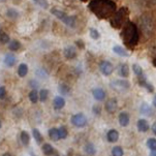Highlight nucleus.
Returning <instances> with one entry per match:
<instances>
[{"instance_id":"nucleus-25","label":"nucleus","mask_w":156,"mask_h":156,"mask_svg":"<svg viewBox=\"0 0 156 156\" xmlns=\"http://www.w3.org/2000/svg\"><path fill=\"white\" fill-rule=\"evenodd\" d=\"M32 136H33L34 140H35L37 144H41V143L44 142V136H43V134L41 133V131H39L37 128H33V129H32Z\"/></svg>"},{"instance_id":"nucleus-35","label":"nucleus","mask_w":156,"mask_h":156,"mask_svg":"<svg viewBox=\"0 0 156 156\" xmlns=\"http://www.w3.org/2000/svg\"><path fill=\"white\" fill-rule=\"evenodd\" d=\"M111 153H112V156H123L124 154L123 149L120 146H115L112 149Z\"/></svg>"},{"instance_id":"nucleus-46","label":"nucleus","mask_w":156,"mask_h":156,"mask_svg":"<svg viewBox=\"0 0 156 156\" xmlns=\"http://www.w3.org/2000/svg\"><path fill=\"white\" fill-rule=\"evenodd\" d=\"M152 131H153V133H154L155 134V136H156V122H154V123H153V125H152Z\"/></svg>"},{"instance_id":"nucleus-49","label":"nucleus","mask_w":156,"mask_h":156,"mask_svg":"<svg viewBox=\"0 0 156 156\" xmlns=\"http://www.w3.org/2000/svg\"><path fill=\"white\" fill-rule=\"evenodd\" d=\"M150 156H156V150H155V151L150 152Z\"/></svg>"},{"instance_id":"nucleus-16","label":"nucleus","mask_w":156,"mask_h":156,"mask_svg":"<svg viewBox=\"0 0 156 156\" xmlns=\"http://www.w3.org/2000/svg\"><path fill=\"white\" fill-rule=\"evenodd\" d=\"M118 73L122 78H127L129 76V67L126 63H122V64L119 65L118 67Z\"/></svg>"},{"instance_id":"nucleus-14","label":"nucleus","mask_w":156,"mask_h":156,"mask_svg":"<svg viewBox=\"0 0 156 156\" xmlns=\"http://www.w3.org/2000/svg\"><path fill=\"white\" fill-rule=\"evenodd\" d=\"M53 105L55 110H61L65 105V99L62 96H56L53 100Z\"/></svg>"},{"instance_id":"nucleus-18","label":"nucleus","mask_w":156,"mask_h":156,"mask_svg":"<svg viewBox=\"0 0 156 156\" xmlns=\"http://www.w3.org/2000/svg\"><path fill=\"white\" fill-rule=\"evenodd\" d=\"M139 85L141 87H144V88H146L148 91L150 92V93H152L153 91H154V87H153L151 84L149 83V82H147L146 78L145 76H143V78H140L139 79Z\"/></svg>"},{"instance_id":"nucleus-24","label":"nucleus","mask_w":156,"mask_h":156,"mask_svg":"<svg viewBox=\"0 0 156 156\" xmlns=\"http://www.w3.org/2000/svg\"><path fill=\"white\" fill-rule=\"evenodd\" d=\"M28 73V66L26 63H22V64L19 65V68H18V75H19L20 78H24L26 76Z\"/></svg>"},{"instance_id":"nucleus-10","label":"nucleus","mask_w":156,"mask_h":156,"mask_svg":"<svg viewBox=\"0 0 156 156\" xmlns=\"http://www.w3.org/2000/svg\"><path fill=\"white\" fill-rule=\"evenodd\" d=\"M118 119H119V123H120V125L122 126V127H126V126H128L129 122H130V116H129V114L127 112L120 113Z\"/></svg>"},{"instance_id":"nucleus-30","label":"nucleus","mask_w":156,"mask_h":156,"mask_svg":"<svg viewBox=\"0 0 156 156\" xmlns=\"http://www.w3.org/2000/svg\"><path fill=\"white\" fill-rule=\"evenodd\" d=\"M28 97H29V100H30L32 104H36V102L39 100V95L36 90H31V91L29 92Z\"/></svg>"},{"instance_id":"nucleus-36","label":"nucleus","mask_w":156,"mask_h":156,"mask_svg":"<svg viewBox=\"0 0 156 156\" xmlns=\"http://www.w3.org/2000/svg\"><path fill=\"white\" fill-rule=\"evenodd\" d=\"M58 133H59V137L61 140L66 139L67 137L68 131H67V128L65 127V126H60V127L58 128Z\"/></svg>"},{"instance_id":"nucleus-33","label":"nucleus","mask_w":156,"mask_h":156,"mask_svg":"<svg viewBox=\"0 0 156 156\" xmlns=\"http://www.w3.org/2000/svg\"><path fill=\"white\" fill-rule=\"evenodd\" d=\"M6 16L9 18V19L16 20L19 18V12H18V10H16L15 9H9L6 10Z\"/></svg>"},{"instance_id":"nucleus-12","label":"nucleus","mask_w":156,"mask_h":156,"mask_svg":"<svg viewBox=\"0 0 156 156\" xmlns=\"http://www.w3.org/2000/svg\"><path fill=\"white\" fill-rule=\"evenodd\" d=\"M136 127L140 133H147L149 130V123L145 119H140L136 123Z\"/></svg>"},{"instance_id":"nucleus-2","label":"nucleus","mask_w":156,"mask_h":156,"mask_svg":"<svg viewBox=\"0 0 156 156\" xmlns=\"http://www.w3.org/2000/svg\"><path fill=\"white\" fill-rule=\"evenodd\" d=\"M121 37H122L123 43L126 47L129 48V49H133L139 43V39H140L139 27L134 23L129 21L122 29Z\"/></svg>"},{"instance_id":"nucleus-15","label":"nucleus","mask_w":156,"mask_h":156,"mask_svg":"<svg viewBox=\"0 0 156 156\" xmlns=\"http://www.w3.org/2000/svg\"><path fill=\"white\" fill-rule=\"evenodd\" d=\"M107 140L110 143H116L119 140V133L116 129H110L107 133Z\"/></svg>"},{"instance_id":"nucleus-54","label":"nucleus","mask_w":156,"mask_h":156,"mask_svg":"<svg viewBox=\"0 0 156 156\" xmlns=\"http://www.w3.org/2000/svg\"><path fill=\"white\" fill-rule=\"evenodd\" d=\"M1 126H2V124H1V121H0V128H1Z\"/></svg>"},{"instance_id":"nucleus-23","label":"nucleus","mask_w":156,"mask_h":156,"mask_svg":"<svg viewBox=\"0 0 156 156\" xmlns=\"http://www.w3.org/2000/svg\"><path fill=\"white\" fill-rule=\"evenodd\" d=\"M20 139H21V142H22V144L24 146H28L29 143H30V136H29V133L26 130L21 131Z\"/></svg>"},{"instance_id":"nucleus-37","label":"nucleus","mask_w":156,"mask_h":156,"mask_svg":"<svg viewBox=\"0 0 156 156\" xmlns=\"http://www.w3.org/2000/svg\"><path fill=\"white\" fill-rule=\"evenodd\" d=\"M147 147L149 148L151 151H155L156 150V139H154V137H150V139H148Z\"/></svg>"},{"instance_id":"nucleus-45","label":"nucleus","mask_w":156,"mask_h":156,"mask_svg":"<svg viewBox=\"0 0 156 156\" xmlns=\"http://www.w3.org/2000/svg\"><path fill=\"white\" fill-rule=\"evenodd\" d=\"M29 85L32 87V90H36V88L38 87V83L36 81H30V83H29Z\"/></svg>"},{"instance_id":"nucleus-43","label":"nucleus","mask_w":156,"mask_h":156,"mask_svg":"<svg viewBox=\"0 0 156 156\" xmlns=\"http://www.w3.org/2000/svg\"><path fill=\"white\" fill-rule=\"evenodd\" d=\"M5 95H6V89L4 86H1L0 87V99H3Z\"/></svg>"},{"instance_id":"nucleus-17","label":"nucleus","mask_w":156,"mask_h":156,"mask_svg":"<svg viewBox=\"0 0 156 156\" xmlns=\"http://www.w3.org/2000/svg\"><path fill=\"white\" fill-rule=\"evenodd\" d=\"M84 151H85V153L87 155L94 156L95 154H96V148H95L93 143L89 142V143H87V144L85 145V147H84Z\"/></svg>"},{"instance_id":"nucleus-6","label":"nucleus","mask_w":156,"mask_h":156,"mask_svg":"<svg viewBox=\"0 0 156 156\" xmlns=\"http://www.w3.org/2000/svg\"><path fill=\"white\" fill-rule=\"evenodd\" d=\"M110 86L112 89L117 90V91H125V90L129 89L130 84L126 80H115V81L111 82Z\"/></svg>"},{"instance_id":"nucleus-1","label":"nucleus","mask_w":156,"mask_h":156,"mask_svg":"<svg viewBox=\"0 0 156 156\" xmlns=\"http://www.w3.org/2000/svg\"><path fill=\"white\" fill-rule=\"evenodd\" d=\"M88 9L98 19H111L117 12V5L113 0H91Z\"/></svg>"},{"instance_id":"nucleus-9","label":"nucleus","mask_w":156,"mask_h":156,"mask_svg":"<svg viewBox=\"0 0 156 156\" xmlns=\"http://www.w3.org/2000/svg\"><path fill=\"white\" fill-rule=\"evenodd\" d=\"M64 57L66 58L68 60H73V59H76V50L75 47L73 46H68L64 49Z\"/></svg>"},{"instance_id":"nucleus-13","label":"nucleus","mask_w":156,"mask_h":156,"mask_svg":"<svg viewBox=\"0 0 156 156\" xmlns=\"http://www.w3.org/2000/svg\"><path fill=\"white\" fill-rule=\"evenodd\" d=\"M16 62H17V58H16V56H15L14 54L9 53V54L5 55V57H4V64L6 65V66L12 67L16 64Z\"/></svg>"},{"instance_id":"nucleus-7","label":"nucleus","mask_w":156,"mask_h":156,"mask_svg":"<svg viewBox=\"0 0 156 156\" xmlns=\"http://www.w3.org/2000/svg\"><path fill=\"white\" fill-rule=\"evenodd\" d=\"M99 69L101 71V73L104 76H111L114 71V66L113 64L108 60H102L101 62L99 63Z\"/></svg>"},{"instance_id":"nucleus-56","label":"nucleus","mask_w":156,"mask_h":156,"mask_svg":"<svg viewBox=\"0 0 156 156\" xmlns=\"http://www.w3.org/2000/svg\"><path fill=\"white\" fill-rule=\"evenodd\" d=\"M0 33H1V27H0Z\"/></svg>"},{"instance_id":"nucleus-42","label":"nucleus","mask_w":156,"mask_h":156,"mask_svg":"<svg viewBox=\"0 0 156 156\" xmlns=\"http://www.w3.org/2000/svg\"><path fill=\"white\" fill-rule=\"evenodd\" d=\"M92 111H93L94 115H96V116H99L100 114H101V108H100L99 105H93Z\"/></svg>"},{"instance_id":"nucleus-4","label":"nucleus","mask_w":156,"mask_h":156,"mask_svg":"<svg viewBox=\"0 0 156 156\" xmlns=\"http://www.w3.org/2000/svg\"><path fill=\"white\" fill-rule=\"evenodd\" d=\"M139 28L146 37H149L156 29V21L151 15H143L139 19Z\"/></svg>"},{"instance_id":"nucleus-32","label":"nucleus","mask_w":156,"mask_h":156,"mask_svg":"<svg viewBox=\"0 0 156 156\" xmlns=\"http://www.w3.org/2000/svg\"><path fill=\"white\" fill-rule=\"evenodd\" d=\"M139 4L144 7H152L156 5V0H137Z\"/></svg>"},{"instance_id":"nucleus-55","label":"nucleus","mask_w":156,"mask_h":156,"mask_svg":"<svg viewBox=\"0 0 156 156\" xmlns=\"http://www.w3.org/2000/svg\"><path fill=\"white\" fill-rule=\"evenodd\" d=\"M81 1H83V2H86V1H87V0H81Z\"/></svg>"},{"instance_id":"nucleus-38","label":"nucleus","mask_w":156,"mask_h":156,"mask_svg":"<svg viewBox=\"0 0 156 156\" xmlns=\"http://www.w3.org/2000/svg\"><path fill=\"white\" fill-rule=\"evenodd\" d=\"M0 43L1 44H9L10 43V38H9V35L5 32H1L0 33Z\"/></svg>"},{"instance_id":"nucleus-26","label":"nucleus","mask_w":156,"mask_h":156,"mask_svg":"<svg viewBox=\"0 0 156 156\" xmlns=\"http://www.w3.org/2000/svg\"><path fill=\"white\" fill-rule=\"evenodd\" d=\"M21 47H22V44L19 41H17V39H14V41H10V43L9 44V49L10 51H14V52H17L19 51L21 49Z\"/></svg>"},{"instance_id":"nucleus-41","label":"nucleus","mask_w":156,"mask_h":156,"mask_svg":"<svg viewBox=\"0 0 156 156\" xmlns=\"http://www.w3.org/2000/svg\"><path fill=\"white\" fill-rule=\"evenodd\" d=\"M36 75H37L39 78H47L48 76V73H47V71L44 69V68H38L37 71H36Z\"/></svg>"},{"instance_id":"nucleus-28","label":"nucleus","mask_w":156,"mask_h":156,"mask_svg":"<svg viewBox=\"0 0 156 156\" xmlns=\"http://www.w3.org/2000/svg\"><path fill=\"white\" fill-rule=\"evenodd\" d=\"M49 137L52 140V141H54V142H57L58 140H60V137H59V133H58V128H55V127H53L51 128L49 130Z\"/></svg>"},{"instance_id":"nucleus-34","label":"nucleus","mask_w":156,"mask_h":156,"mask_svg":"<svg viewBox=\"0 0 156 156\" xmlns=\"http://www.w3.org/2000/svg\"><path fill=\"white\" fill-rule=\"evenodd\" d=\"M39 95V100L41 102H44L48 99V96H49V90L48 89H41L38 92Z\"/></svg>"},{"instance_id":"nucleus-22","label":"nucleus","mask_w":156,"mask_h":156,"mask_svg":"<svg viewBox=\"0 0 156 156\" xmlns=\"http://www.w3.org/2000/svg\"><path fill=\"white\" fill-rule=\"evenodd\" d=\"M113 52L115 54L119 55V56H122V57H128V52L126 51V49H124L123 47L121 46H115L113 48Z\"/></svg>"},{"instance_id":"nucleus-11","label":"nucleus","mask_w":156,"mask_h":156,"mask_svg":"<svg viewBox=\"0 0 156 156\" xmlns=\"http://www.w3.org/2000/svg\"><path fill=\"white\" fill-rule=\"evenodd\" d=\"M92 94H93V97L96 100H98V101H102V100H105V96H107V94H105V91L102 88H95L92 90Z\"/></svg>"},{"instance_id":"nucleus-40","label":"nucleus","mask_w":156,"mask_h":156,"mask_svg":"<svg viewBox=\"0 0 156 156\" xmlns=\"http://www.w3.org/2000/svg\"><path fill=\"white\" fill-rule=\"evenodd\" d=\"M32 1L34 2V3H36L38 5V6L43 7V9H48L49 7V3H48L47 0H32Z\"/></svg>"},{"instance_id":"nucleus-47","label":"nucleus","mask_w":156,"mask_h":156,"mask_svg":"<svg viewBox=\"0 0 156 156\" xmlns=\"http://www.w3.org/2000/svg\"><path fill=\"white\" fill-rule=\"evenodd\" d=\"M66 156H73V150H69V151L67 152Z\"/></svg>"},{"instance_id":"nucleus-31","label":"nucleus","mask_w":156,"mask_h":156,"mask_svg":"<svg viewBox=\"0 0 156 156\" xmlns=\"http://www.w3.org/2000/svg\"><path fill=\"white\" fill-rule=\"evenodd\" d=\"M133 73H136V76L139 79L143 78V76H144V70H143V68L140 66L139 64H133Z\"/></svg>"},{"instance_id":"nucleus-44","label":"nucleus","mask_w":156,"mask_h":156,"mask_svg":"<svg viewBox=\"0 0 156 156\" xmlns=\"http://www.w3.org/2000/svg\"><path fill=\"white\" fill-rule=\"evenodd\" d=\"M76 47H78L79 49H81V50L85 49V44H84L82 41H80V39H79V41H76Z\"/></svg>"},{"instance_id":"nucleus-50","label":"nucleus","mask_w":156,"mask_h":156,"mask_svg":"<svg viewBox=\"0 0 156 156\" xmlns=\"http://www.w3.org/2000/svg\"><path fill=\"white\" fill-rule=\"evenodd\" d=\"M2 156H12V154H10V153H9V152H6V153H4V154L3 155H2Z\"/></svg>"},{"instance_id":"nucleus-21","label":"nucleus","mask_w":156,"mask_h":156,"mask_svg":"<svg viewBox=\"0 0 156 156\" xmlns=\"http://www.w3.org/2000/svg\"><path fill=\"white\" fill-rule=\"evenodd\" d=\"M140 112L145 116H152L153 115V109L148 104H143L140 108Z\"/></svg>"},{"instance_id":"nucleus-19","label":"nucleus","mask_w":156,"mask_h":156,"mask_svg":"<svg viewBox=\"0 0 156 156\" xmlns=\"http://www.w3.org/2000/svg\"><path fill=\"white\" fill-rule=\"evenodd\" d=\"M62 22L65 24L66 26L70 28H75L76 27V17H73V16H66L64 19L62 20Z\"/></svg>"},{"instance_id":"nucleus-53","label":"nucleus","mask_w":156,"mask_h":156,"mask_svg":"<svg viewBox=\"0 0 156 156\" xmlns=\"http://www.w3.org/2000/svg\"><path fill=\"white\" fill-rule=\"evenodd\" d=\"M54 156H60L59 154H58V153H56V152H55V154H54Z\"/></svg>"},{"instance_id":"nucleus-39","label":"nucleus","mask_w":156,"mask_h":156,"mask_svg":"<svg viewBox=\"0 0 156 156\" xmlns=\"http://www.w3.org/2000/svg\"><path fill=\"white\" fill-rule=\"evenodd\" d=\"M89 34H90V37L93 38V39H98L99 36H100L98 30H96L95 28H90L89 29Z\"/></svg>"},{"instance_id":"nucleus-29","label":"nucleus","mask_w":156,"mask_h":156,"mask_svg":"<svg viewBox=\"0 0 156 156\" xmlns=\"http://www.w3.org/2000/svg\"><path fill=\"white\" fill-rule=\"evenodd\" d=\"M51 14L53 16H55L57 19H59L61 21L67 16V14H65L64 12H62V10H60V9H51Z\"/></svg>"},{"instance_id":"nucleus-48","label":"nucleus","mask_w":156,"mask_h":156,"mask_svg":"<svg viewBox=\"0 0 156 156\" xmlns=\"http://www.w3.org/2000/svg\"><path fill=\"white\" fill-rule=\"evenodd\" d=\"M153 107L156 108V95L154 96V98H153Z\"/></svg>"},{"instance_id":"nucleus-8","label":"nucleus","mask_w":156,"mask_h":156,"mask_svg":"<svg viewBox=\"0 0 156 156\" xmlns=\"http://www.w3.org/2000/svg\"><path fill=\"white\" fill-rule=\"evenodd\" d=\"M118 109V100L116 98H110L105 102V111L110 114H114Z\"/></svg>"},{"instance_id":"nucleus-5","label":"nucleus","mask_w":156,"mask_h":156,"mask_svg":"<svg viewBox=\"0 0 156 156\" xmlns=\"http://www.w3.org/2000/svg\"><path fill=\"white\" fill-rule=\"evenodd\" d=\"M70 121H71V123H73V125H75L76 127H78V128L85 127L87 125V122H88L86 116L82 113H78V114L73 115L70 118Z\"/></svg>"},{"instance_id":"nucleus-27","label":"nucleus","mask_w":156,"mask_h":156,"mask_svg":"<svg viewBox=\"0 0 156 156\" xmlns=\"http://www.w3.org/2000/svg\"><path fill=\"white\" fill-rule=\"evenodd\" d=\"M58 89H59V92L61 93L62 95H69L70 92H71V89L70 87L67 85V84L65 83H62L60 84L59 87H58Z\"/></svg>"},{"instance_id":"nucleus-52","label":"nucleus","mask_w":156,"mask_h":156,"mask_svg":"<svg viewBox=\"0 0 156 156\" xmlns=\"http://www.w3.org/2000/svg\"><path fill=\"white\" fill-rule=\"evenodd\" d=\"M5 1H6V0H0V3H3Z\"/></svg>"},{"instance_id":"nucleus-51","label":"nucleus","mask_w":156,"mask_h":156,"mask_svg":"<svg viewBox=\"0 0 156 156\" xmlns=\"http://www.w3.org/2000/svg\"><path fill=\"white\" fill-rule=\"evenodd\" d=\"M153 65H154V66L156 67V58H154V59H153Z\"/></svg>"},{"instance_id":"nucleus-20","label":"nucleus","mask_w":156,"mask_h":156,"mask_svg":"<svg viewBox=\"0 0 156 156\" xmlns=\"http://www.w3.org/2000/svg\"><path fill=\"white\" fill-rule=\"evenodd\" d=\"M41 150H43V153L46 156H52L55 154L54 147L51 144H44L43 147H41Z\"/></svg>"},{"instance_id":"nucleus-3","label":"nucleus","mask_w":156,"mask_h":156,"mask_svg":"<svg viewBox=\"0 0 156 156\" xmlns=\"http://www.w3.org/2000/svg\"><path fill=\"white\" fill-rule=\"evenodd\" d=\"M129 22V9L123 6L115 12V15L110 19V24L113 28H123Z\"/></svg>"}]
</instances>
